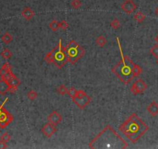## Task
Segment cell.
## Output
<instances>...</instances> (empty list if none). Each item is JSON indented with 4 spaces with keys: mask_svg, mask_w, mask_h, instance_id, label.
<instances>
[{
    "mask_svg": "<svg viewBox=\"0 0 158 149\" xmlns=\"http://www.w3.org/2000/svg\"><path fill=\"white\" fill-rule=\"evenodd\" d=\"M10 139H11V136L9 135L7 132L4 133V134L1 136V137H0V140L4 141V142H5V143H7L8 141H9Z\"/></svg>",
    "mask_w": 158,
    "mask_h": 149,
    "instance_id": "30",
    "label": "cell"
},
{
    "mask_svg": "<svg viewBox=\"0 0 158 149\" xmlns=\"http://www.w3.org/2000/svg\"><path fill=\"white\" fill-rule=\"evenodd\" d=\"M146 110L152 117H156L158 115V103L155 101L151 102L146 107Z\"/></svg>",
    "mask_w": 158,
    "mask_h": 149,
    "instance_id": "12",
    "label": "cell"
},
{
    "mask_svg": "<svg viewBox=\"0 0 158 149\" xmlns=\"http://www.w3.org/2000/svg\"><path fill=\"white\" fill-rule=\"evenodd\" d=\"M110 26L112 29L114 30H118L119 27H120V22L118 19H114L111 21L110 23Z\"/></svg>",
    "mask_w": 158,
    "mask_h": 149,
    "instance_id": "26",
    "label": "cell"
},
{
    "mask_svg": "<svg viewBox=\"0 0 158 149\" xmlns=\"http://www.w3.org/2000/svg\"><path fill=\"white\" fill-rule=\"evenodd\" d=\"M41 132L42 134L45 136L46 137H52L54 134H55V132L57 131L56 126H54V124L51 123L50 122L45 123L44 125L43 126L42 128H41Z\"/></svg>",
    "mask_w": 158,
    "mask_h": 149,
    "instance_id": "9",
    "label": "cell"
},
{
    "mask_svg": "<svg viewBox=\"0 0 158 149\" xmlns=\"http://www.w3.org/2000/svg\"><path fill=\"white\" fill-rule=\"evenodd\" d=\"M156 63H157V65H158V58L156 59Z\"/></svg>",
    "mask_w": 158,
    "mask_h": 149,
    "instance_id": "36",
    "label": "cell"
},
{
    "mask_svg": "<svg viewBox=\"0 0 158 149\" xmlns=\"http://www.w3.org/2000/svg\"><path fill=\"white\" fill-rule=\"evenodd\" d=\"M7 147H8V145L6 144V143L0 140V149H5L7 148Z\"/></svg>",
    "mask_w": 158,
    "mask_h": 149,
    "instance_id": "32",
    "label": "cell"
},
{
    "mask_svg": "<svg viewBox=\"0 0 158 149\" xmlns=\"http://www.w3.org/2000/svg\"><path fill=\"white\" fill-rule=\"evenodd\" d=\"M116 41L118 43V47H119V52H120L121 60L119 61V63L116 64L115 66L112 69V72L116 76V77L124 84H128L129 82L133 80L134 76L133 74V66L134 63L133 61L129 59V57L125 55L122 52V47H121L120 41H119V37H116Z\"/></svg>",
    "mask_w": 158,
    "mask_h": 149,
    "instance_id": "3",
    "label": "cell"
},
{
    "mask_svg": "<svg viewBox=\"0 0 158 149\" xmlns=\"http://www.w3.org/2000/svg\"><path fill=\"white\" fill-rule=\"evenodd\" d=\"M7 99H8V98H6V99H5V101L4 102V103H0V113H2V110H3V109L5 108V107H4V104H5V102H6Z\"/></svg>",
    "mask_w": 158,
    "mask_h": 149,
    "instance_id": "33",
    "label": "cell"
},
{
    "mask_svg": "<svg viewBox=\"0 0 158 149\" xmlns=\"http://www.w3.org/2000/svg\"><path fill=\"white\" fill-rule=\"evenodd\" d=\"M21 15L23 16V17L25 18L26 20H30L33 19L34 16V12L32 9H30V7H25L23 10L21 12Z\"/></svg>",
    "mask_w": 158,
    "mask_h": 149,
    "instance_id": "14",
    "label": "cell"
},
{
    "mask_svg": "<svg viewBox=\"0 0 158 149\" xmlns=\"http://www.w3.org/2000/svg\"><path fill=\"white\" fill-rule=\"evenodd\" d=\"M49 27L51 30L58 31L60 28V22H58L57 20H53L49 23Z\"/></svg>",
    "mask_w": 158,
    "mask_h": 149,
    "instance_id": "18",
    "label": "cell"
},
{
    "mask_svg": "<svg viewBox=\"0 0 158 149\" xmlns=\"http://www.w3.org/2000/svg\"><path fill=\"white\" fill-rule=\"evenodd\" d=\"M91 100H92V98L82 89H79L76 96L72 99L73 103L78 106V108L82 109V110L85 109L90 103Z\"/></svg>",
    "mask_w": 158,
    "mask_h": 149,
    "instance_id": "6",
    "label": "cell"
},
{
    "mask_svg": "<svg viewBox=\"0 0 158 149\" xmlns=\"http://www.w3.org/2000/svg\"><path fill=\"white\" fill-rule=\"evenodd\" d=\"M11 71H12V67H11V65H9V62H5V63L3 64L2 68L0 69V77L5 76V74L11 72Z\"/></svg>",
    "mask_w": 158,
    "mask_h": 149,
    "instance_id": "16",
    "label": "cell"
},
{
    "mask_svg": "<svg viewBox=\"0 0 158 149\" xmlns=\"http://www.w3.org/2000/svg\"><path fill=\"white\" fill-rule=\"evenodd\" d=\"M155 12H156V15L158 16V7H156V10H155Z\"/></svg>",
    "mask_w": 158,
    "mask_h": 149,
    "instance_id": "35",
    "label": "cell"
},
{
    "mask_svg": "<svg viewBox=\"0 0 158 149\" xmlns=\"http://www.w3.org/2000/svg\"><path fill=\"white\" fill-rule=\"evenodd\" d=\"M146 89H147V85L146 82L143 79H139L135 81L131 86L130 91L133 95H138L143 93L146 91Z\"/></svg>",
    "mask_w": 158,
    "mask_h": 149,
    "instance_id": "7",
    "label": "cell"
},
{
    "mask_svg": "<svg viewBox=\"0 0 158 149\" xmlns=\"http://www.w3.org/2000/svg\"><path fill=\"white\" fill-rule=\"evenodd\" d=\"M26 96H27L28 99H30V100H34V99H36L37 98L38 95H37V93L35 92L34 90H30V92H28Z\"/></svg>",
    "mask_w": 158,
    "mask_h": 149,
    "instance_id": "28",
    "label": "cell"
},
{
    "mask_svg": "<svg viewBox=\"0 0 158 149\" xmlns=\"http://www.w3.org/2000/svg\"><path fill=\"white\" fill-rule=\"evenodd\" d=\"M9 89H10V86L9 84V82L2 79H0V94H6L8 92H9Z\"/></svg>",
    "mask_w": 158,
    "mask_h": 149,
    "instance_id": "13",
    "label": "cell"
},
{
    "mask_svg": "<svg viewBox=\"0 0 158 149\" xmlns=\"http://www.w3.org/2000/svg\"><path fill=\"white\" fill-rule=\"evenodd\" d=\"M127 147V142L109 124L89 143V147L92 149H125Z\"/></svg>",
    "mask_w": 158,
    "mask_h": 149,
    "instance_id": "1",
    "label": "cell"
},
{
    "mask_svg": "<svg viewBox=\"0 0 158 149\" xmlns=\"http://www.w3.org/2000/svg\"><path fill=\"white\" fill-rule=\"evenodd\" d=\"M133 19H134L136 22L142 23L144 21L145 19H146V16H145V14H143V12H138L134 15V16H133Z\"/></svg>",
    "mask_w": 158,
    "mask_h": 149,
    "instance_id": "19",
    "label": "cell"
},
{
    "mask_svg": "<svg viewBox=\"0 0 158 149\" xmlns=\"http://www.w3.org/2000/svg\"><path fill=\"white\" fill-rule=\"evenodd\" d=\"M121 9L126 14H132L136 9V5L133 0H125L121 5Z\"/></svg>",
    "mask_w": 158,
    "mask_h": 149,
    "instance_id": "10",
    "label": "cell"
},
{
    "mask_svg": "<svg viewBox=\"0 0 158 149\" xmlns=\"http://www.w3.org/2000/svg\"><path fill=\"white\" fill-rule=\"evenodd\" d=\"M68 27H69V23H68L66 20H63L60 22V28H61V30H67L68 29Z\"/></svg>",
    "mask_w": 158,
    "mask_h": 149,
    "instance_id": "31",
    "label": "cell"
},
{
    "mask_svg": "<svg viewBox=\"0 0 158 149\" xmlns=\"http://www.w3.org/2000/svg\"><path fill=\"white\" fill-rule=\"evenodd\" d=\"M155 41H156V43L158 44V34L156 35V37H155Z\"/></svg>",
    "mask_w": 158,
    "mask_h": 149,
    "instance_id": "34",
    "label": "cell"
},
{
    "mask_svg": "<svg viewBox=\"0 0 158 149\" xmlns=\"http://www.w3.org/2000/svg\"><path fill=\"white\" fill-rule=\"evenodd\" d=\"M142 73V69L139 65H136L134 64V66H133V76L135 77H139V75Z\"/></svg>",
    "mask_w": 158,
    "mask_h": 149,
    "instance_id": "24",
    "label": "cell"
},
{
    "mask_svg": "<svg viewBox=\"0 0 158 149\" xmlns=\"http://www.w3.org/2000/svg\"><path fill=\"white\" fill-rule=\"evenodd\" d=\"M107 43V40L105 38V37H104L103 35H100V36L98 37L95 40V44L99 48H102V47L105 46Z\"/></svg>",
    "mask_w": 158,
    "mask_h": 149,
    "instance_id": "17",
    "label": "cell"
},
{
    "mask_svg": "<svg viewBox=\"0 0 158 149\" xmlns=\"http://www.w3.org/2000/svg\"><path fill=\"white\" fill-rule=\"evenodd\" d=\"M44 61L47 64H52L54 62V51H53V49L47 54L46 56L44 57Z\"/></svg>",
    "mask_w": 158,
    "mask_h": 149,
    "instance_id": "22",
    "label": "cell"
},
{
    "mask_svg": "<svg viewBox=\"0 0 158 149\" xmlns=\"http://www.w3.org/2000/svg\"><path fill=\"white\" fill-rule=\"evenodd\" d=\"M78 89H75V88L74 87H71V88H68L67 94H68L70 97L72 98V99H73V98H75V96H76V95L78 94Z\"/></svg>",
    "mask_w": 158,
    "mask_h": 149,
    "instance_id": "25",
    "label": "cell"
},
{
    "mask_svg": "<svg viewBox=\"0 0 158 149\" xmlns=\"http://www.w3.org/2000/svg\"><path fill=\"white\" fill-rule=\"evenodd\" d=\"M61 120H62L61 115L58 111H56V110L53 111L47 117V121L52 123V124H54V126L58 125L61 122Z\"/></svg>",
    "mask_w": 158,
    "mask_h": 149,
    "instance_id": "11",
    "label": "cell"
},
{
    "mask_svg": "<svg viewBox=\"0 0 158 149\" xmlns=\"http://www.w3.org/2000/svg\"><path fill=\"white\" fill-rule=\"evenodd\" d=\"M65 49L68 62H70L72 65H75L85 55V50L74 40L70 41Z\"/></svg>",
    "mask_w": 158,
    "mask_h": 149,
    "instance_id": "4",
    "label": "cell"
},
{
    "mask_svg": "<svg viewBox=\"0 0 158 149\" xmlns=\"http://www.w3.org/2000/svg\"><path fill=\"white\" fill-rule=\"evenodd\" d=\"M54 51V62L58 69L63 68L68 62V57H67L66 52H65V47L62 44V40L60 38L58 44L54 48H53Z\"/></svg>",
    "mask_w": 158,
    "mask_h": 149,
    "instance_id": "5",
    "label": "cell"
},
{
    "mask_svg": "<svg viewBox=\"0 0 158 149\" xmlns=\"http://www.w3.org/2000/svg\"><path fill=\"white\" fill-rule=\"evenodd\" d=\"M122 134H124L131 142L136 143L146 134L149 127L135 113L132 114L119 127Z\"/></svg>",
    "mask_w": 158,
    "mask_h": 149,
    "instance_id": "2",
    "label": "cell"
},
{
    "mask_svg": "<svg viewBox=\"0 0 158 149\" xmlns=\"http://www.w3.org/2000/svg\"><path fill=\"white\" fill-rule=\"evenodd\" d=\"M82 1L81 0H72L71 2V5L73 9H79L82 6Z\"/></svg>",
    "mask_w": 158,
    "mask_h": 149,
    "instance_id": "27",
    "label": "cell"
},
{
    "mask_svg": "<svg viewBox=\"0 0 158 149\" xmlns=\"http://www.w3.org/2000/svg\"><path fill=\"white\" fill-rule=\"evenodd\" d=\"M2 41L3 43L8 44L11 43V41H12V36L9 34V33L5 32V34L2 36Z\"/></svg>",
    "mask_w": 158,
    "mask_h": 149,
    "instance_id": "20",
    "label": "cell"
},
{
    "mask_svg": "<svg viewBox=\"0 0 158 149\" xmlns=\"http://www.w3.org/2000/svg\"><path fill=\"white\" fill-rule=\"evenodd\" d=\"M13 120V117L5 108L0 113V128L4 129L8 127Z\"/></svg>",
    "mask_w": 158,
    "mask_h": 149,
    "instance_id": "8",
    "label": "cell"
},
{
    "mask_svg": "<svg viewBox=\"0 0 158 149\" xmlns=\"http://www.w3.org/2000/svg\"><path fill=\"white\" fill-rule=\"evenodd\" d=\"M7 82H9V84L10 86V87H18L20 85V80H19L15 75H12L9 79Z\"/></svg>",
    "mask_w": 158,
    "mask_h": 149,
    "instance_id": "15",
    "label": "cell"
},
{
    "mask_svg": "<svg viewBox=\"0 0 158 149\" xmlns=\"http://www.w3.org/2000/svg\"><path fill=\"white\" fill-rule=\"evenodd\" d=\"M150 52L153 57H155L156 59L158 58V44H155L154 46L152 47L150 49Z\"/></svg>",
    "mask_w": 158,
    "mask_h": 149,
    "instance_id": "29",
    "label": "cell"
},
{
    "mask_svg": "<svg viewBox=\"0 0 158 149\" xmlns=\"http://www.w3.org/2000/svg\"><path fill=\"white\" fill-rule=\"evenodd\" d=\"M12 53L11 52V51L9 49H4L2 52H1V56L2 57V59H5V60H8V59H11L12 57Z\"/></svg>",
    "mask_w": 158,
    "mask_h": 149,
    "instance_id": "21",
    "label": "cell"
},
{
    "mask_svg": "<svg viewBox=\"0 0 158 149\" xmlns=\"http://www.w3.org/2000/svg\"><path fill=\"white\" fill-rule=\"evenodd\" d=\"M68 88H67L65 85H61L57 88V93L61 96H65L68 93Z\"/></svg>",
    "mask_w": 158,
    "mask_h": 149,
    "instance_id": "23",
    "label": "cell"
}]
</instances>
